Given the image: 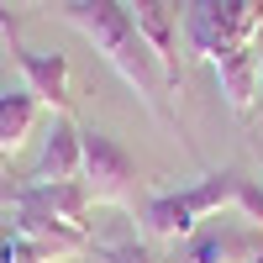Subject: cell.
Returning <instances> with one entry per match:
<instances>
[{
    "instance_id": "cell-9",
    "label": "cell",
    "mask_w": 263,
    "mask_h": 263,
    "mask_svg": "<svg viewBox=\"0 0 263 263\" xmlns=\"http://www.w3.org/2000/svg\"><path fill=\"white\" fill-rule=\"evenodd\" d=\"M37 126V95L21 90H0V153H16Z\"/></svg>"
},
{
    "instance_id": "cell-12",
    "label": "cell",
    "mask_w": 263,
    "mask_h": 263,
    "mask_svg": "<svg viewBox=\"0 0 263 263\" xmlns=\"http://www.w3.org/2000/svg\"><path fill=\"white\" fill-rule=\"evenodd\" d=\"M42 205H48L58 221H69L74 232H84L90 221H84V211H90V190H84V179H63V184H27Z\"/></svg>"
},
{
    "instance_id": "cell-17",
    "label": "cell",
    "mask_w": 263,
    "mask_h": 263,
    "mask_svg": "<svg viewBox=\"0 0 263 263\" xmlns=\"http://www.w3.org/2000/svg\"><path fill=\"white\" fill-rule=\"evenodd\" d=\"M253 263H263V248H258V258H253Z\"/></svg>"
},
{
    "instance_id": "cell-6",
    "label": "cell",
    "mask_w": 263,
    "mask_h": 263,
    "mask_svg": "<svg viewBox=\"0 0 263 263\" xmlns=\"http://www.w3.org/2000/svg\"><path fill=\"white\" fill-rule=\"evenodd\" d=\"M126 11L137 21V32L147 37V48L179 79V16H174V0H126Z\"/></svg>"
},
{
    "instance_id": "cell-10",
    "label": "cell",
    "mask_w": 263,
    "mask_h": 263,
    "mask_svg": "<svg viewBox=\"0 0 263 263\" xmlns=\"http://www.w3.org/2000/svg\"><path fill=\"white\" fill-rule=\"evenodd\" d=\"M237 179H242V174H237V168H221V174H205V179H195L190 190H179V200L190 205V216H195V221H205V216H216V211L237 205Z\"/></svg>"
},
{
    "instance_id": "cell-3",
    "label": "cell",
    "mask_w": 263,
    "mask_h": 263,
    "mask_svg": "<svg viewBox=\"0 0 263 263\" xmlns=\"http://www.w3.org/2000/svg\"><path fill=\"white\" fill-rule=\"evenodd\" d=\"M84 137V168H79V179H84V190H90V200H100V205H121V200H132L137 195V158L111 137V132H79Z\"/></svg>"
},
{
    "instance_id": "cell-8",
    "label": "cell",
    "mask_w": 263,
    "mask_h": 263,
    "mask_svg": "<svg viewBox=\"0 0 263 263\" xmlns=\"http://www.w3.org/2000/svg\"><path fill=\"white\" fill-rule=\"evenodd\" d=\"M263 248V227H221L205 237H190V263H253Z\"/></svg>"
},
{
    "instance_id": "cell-14",
    "label": "cell",
    "mask_w": 263,
    "mask_h": 263,
    "mask_svg": "<svg viewBox=\"0 0 263 263\" xmlns=\"http://www.w3.org/2000/svg\"><path fill=\"white\" fill-rule=\"evenodd\" d=\"M237 211H242L253 227H263V179H248V174L237 179Z\"/></svg>"
},
{
    "instance_id": "cell-16",
    "label": "cell",
    "mask_w": 263,
    "mask_h": 263,
    "mask_svg": "<svg viewBox=\"0 0 263 263\" xmlns=\"http://www.w3.org/2000/svg\"><path fill=\"white\" fill-rule=\"evenodd\" d=\"M253 111H263V58H258V105Z\"/></svg>"
},
{
    "instance_id": "cell-2",
    "label": "cell",
    "mask_w": 263,
    "mask_h": 263,
    "mask_svg": "<svg viewBox=\"0 0 263 263\" xmlns=\"http://www.w3.org/2000/svg\"><path fill=\"white\" fill-rule=\"evenodd\" d=\"M184 32H190V48L205 53L211 63L232 53V48H258L263 37V0H190V16H184Z\"/></svg>"
},
{
    "instance_id": "cell-15",
    "label": "cell",
    "mask_w": 263,
    "mask_h": 263,
    "mask_svg": "<svg viewBox=\"0 0 263 263\" xmlns=\"http://www.w3.org/2000/svg\"><path fill=\"white\" fill-rule=\"evenodd\" d=\"M16 248H21L16 227H0V263H16Z\"/></svg>"
},
{
    "instance_id": "cell-4",
    "label": "cell",
    "mask_w": 263,
    "mask_h": 263,
    "mask_svg": "<svg viewBox=\"0 0 263 263\" xmlns=\"http://www.w3.org/2000/svg\"><path fill=\"white\" fill-rule=\"evenodd\" d=\"M11 58H16V69H21V84L37 95V105H53L58 116H69V58L63 53H37V48H21V42L11 37Z\"/></svg>"
},
{
    "instance_id": "cell-18",
    "label": "cell",
    "mask_w": 263,
    "mask_h": 263,
    "mask_svg": "<svg viewBox=\"0 0 263 263\" xmlns=\"http://www.w3.org/2000/svg\"><path fill=\"white\" fill-rule=\"evenodd\" d=\"M0 21H6V16H0Z\"/></svg>"
},
{
    "instance_id": "cell-1",
    "label": "cell",
    "mask_w": 263,
    "mask_h": 263,
    "mask_svg": "<svg viewBox=\"0 0 263 263\" xmlns=\"http://www.w3.org/2000/svg\"><path fill=\"white\" fill-rule=\"evenodd\" d=\"M63 16H69L74 27L95 42V53L142 95L147 111L163 116V95H168L174 74H168V63L147 48V37L137 32V21H132V11L121 0H63Z\"/></svg>"
},
{
    "instance_id": "cell-11",
    "label": "cell",
    "mask_w": 263,
    "mask_h": 263,
    "mask_svg": "<svg viewBox=\"0 0 263 263\" xmlns=\"http://www.w3.org/2000/svg\"><path fill=\"white\" fill-rule=\"evenodd\" d=\"M142 227L153 232V237H168V242H179V237H195V216H190V205L179 200V190L174 195H153V200L142 205Z\"/></svg>"
},
{
    "instance_id": "cell-13",
    "label": "cell",
    "mask_w": 263,
    "mask_h": 263,
    "mask_svg": "<svg viewBox=\"0 0 263 263\" xmlns=\"http://www.w3.org/2000/svg\"><path fill=\"white\" fill-rule=\"evenodd\" d=\"M90 248L100 253V263H163L147 242H137L132 232L126 237H90Z\"/></svg>"
},
{
    "instance_id": "cell-5",
    "label": "cell",
    "mask_w": 263,
    "mask_h": 263,
    "mask_svg": "<svg viewBox=\"0 0 263 263\" xmlns=\"http://www.w3.org/2000/svg\"><path fill=\"white\" fill-rule=\"evenodd\" d=\"M79 168H84V137H79L74 116H58L53 132L42 137V158H37V168H32V184H63V179H79Z\"/></svg>"
},
{
    "instance_id": "cell-7",
    "label": "cell",
    "mask_w": 263,
    "mask_h": 263,
    "mask_svg": "<svg viewBox=\"0 0 263 263\" xmlns=\"http://www.w3.org/2000/svg\"><path fill=\"white\" fill-rule=\"evenodd\" d=\"M258 58L263 53L253 48V42L216 58V84H221V95H227V105H232L237 116H248L253 105H258Z\"/></svg>"
}]
</instances>
